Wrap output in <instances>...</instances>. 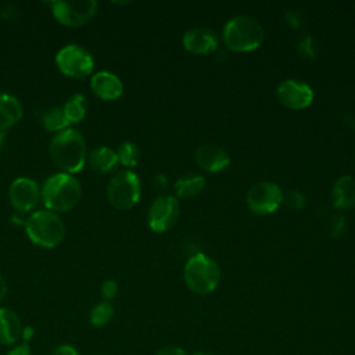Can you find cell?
Wrapping results in <instances>:
<instances>
[{"mask_svg":"<svg viewBox=\"0 0 355 355\" xmlns=\"http://www.w3.org/2000/svg\"><path fill=\"white\" fill-rule=\"evenodd\" d=\"M333 226H334V229H333L334 236H340L344 230V226H345L344 218L343 216H334L333 218Z\"/></svg>","mask_w":355,"mask_h":355,"instance_id":"cell-30","label":"cell"},{"mask_svg":"<svg viewBox=\"0 0 355 355\" xmlns=\"http://www.w3.org/2000/svg\"><path fill=\"white\" fill-rule=\"evenodd\" d=\"M6 137H7V133L3 132V130H0V153H1L3 146H4V143H6Z\"/></svg>","mask_w":355,"mask_h":355,"instance_id":"cell-34","label":"cell"},{"mask_svg":"<svg viewBox=\"0 0 355 355\" xmlns=\"http://www.w3.org/2000/svg\"><path fill=\"white\" fill-rule=\"evenodd\" d=\"M6 355H32V349H31V344L28 343H19V344H14L7 352Z\"/></svg>","mask_w":355,"mask_h":355,"instance_id":"cell-27","label":"cell"},{"mask_svg":"<svg viewBox=\"0 0 355 355\" xmlns=\"http://www.w3.org/2000/svg\"><path fill=\"white\" fill-rule=\"evenodd\" d=\"M263 40L262 26L251 17L239 15L229 19L223 28V42L233 51H252Z\"/></svg>","mask_w":355,"mask_h":355,"instance_id":"cell-4","label":"cell"},{"mask_svg":"<svg viewBox=\"0 0 355 355\" xmlns=\"http://www.w3.org/2000/svg\"><path fill=\"white\" fill-rule=\"evenodd\" d=\"M101 297L104 298V301H110L112 300L116 293H118V283L114 279H108L101 284Z\"/></svg>","mask_w":355,"mask_h":355,"instance_id":"cell-25","label":"cell"},{"mask_svg":"<svg viewBox=\"0 0 355 355\" xmlns=\"http://www.w3.org/2000/svg\"><path fill=\"white\" fill-rule=\"evenodd\" d=\"M288 204H290V207H293V208H297V209H300V208H302L304 207V204H305V198H304V196L301 194V193H298V191H291L290 194H288Z\"/></svg>","mask_w":355,"mask_h":355,"instance_id":"cell-29","label":"cell"},{"mask_svg":"<svg viewBox=\"0 0 355 355\" xmlns=\"http://www.w3.org/2000/svg\"><path fill=\"white\" fill-rule=\"evenodd\" d=\"M55 64L65 76L79 79L90 75L94 68L92 54L76 44H68L60 49L55 54Z\"/></svg>","mask_w":355,"mask_h":355,"instance_id":"cell-7","label":"cell"},{"mask_svg":"<svg viewBox=\"0 0 355 355\" xmlns=\"http://www.w3.org/2000/svg\"><path fill=\"white\" fill-rule=\"evenodd\" d=\"M194 158L197 165L208 172L223 171L230 164V158L227 153L223 148L212 144L200 146L196 150Z\"/></svg>","mask_w":355,"mask_h":355,"instance_id":"cell-15","label":"cell"},{"mask_svg":"<svg viewBox=\"0 0 355 355\" xmlns=\"http://www.w3.org/2000/svg\"><path fill=\"white\" fill-rule=\"evenodd\" d=\"M33 336H35V330H33L32 326H25V327H22L21 338H22L24 343H28V344H29V341L33 338Z\"/></svg>","mask_w":355,"mask_h":355,"instance_id":"cell-32","label":"cell"},{"mask_svg":"<svg viewBox=\"0 0 355 355\" xmlns=\"http://www.w3.org/2000/svg\"><path fill=\"white\" fill-rule=\"evenodd\" d=\"M86 110H87V101H86L85 96L80 93L71 96L67 100V103L62 105L64 115L69 125L80 122L86 115Z\"/></svg>","mask_w":355,"mask_h":355,"instance_id":"cell-20","label":"cell"},{"mask_svg":"<svg viewBox=\"0 0 355 355\" xmlns=\"http://www.w3.org/2000/svg\"><path fill=\"white\" fill-rule=\"evenodd\" d=\"M184 282L187 287L201 295L212 293L220 280L219 265L205 254L193 255L184 266Z\"/></svg>","mask_w":355,"mask_h":355,"instance_id":"cell-5","label":"cell"},{"mask_svg":"<svg viewBox=\"0 0 355 355\" xmlns=\"http://www.w3.org/2000/svg\"><path fill=\"white\" fill-rule=\"evenodd\" d=\"M180 214L179 201L172 196L157 197L148 209V226L153 232L162 233L169 230Z\"/></svg>","mask_w":355,"mask_h":355,"instance_id":"cell-10","label":"cell"},{"mask_svg":"<svg viewBox=\"0 0 355 355\" xmlns=\"http://www.w3.org/2000/svg\"><path fill=\"white\" fill-rule=\"evenodd\" d=\"M114 316V308L108 301H101L96 304L90 311V323L96 327L105 326Z\"/></svg>","mask_w":355,"mask_h":355,"instance_id":"cell-23","label":"cell"},{"mask_svg":"<svg viewBox=\"0 0 355 355\" xmlns=\"http://www.w3.org/2000/svg\"><path fill=\"white\" fill-rule=\"evenodd\" d=\"M22 322L10 308H0V345L11 347L21 338Z\"/></svg>","mask_w":355,"mask_h":355,"instance_id":"cell-16","label":"cell"},{"mask_svg":"<svg viewBox=\"0 0 355 355\" xmlns=\"http://www.w3.org/2000/svg\"><path fill=\"white\" fill-rule=\"evenodd\" d=\"M248 208L259 215L275 212L283 202V193L276 183L259 182L250 187L245 196Z\"/></svg>","mask_w":355,"mask_h":355,"instance_id":"cell-9","label":"cell"},{"mask_svg":"<svg viewBox=\"0 0 355 355\" xmlns=\"http://www.w3.org/2000/svg\"><path fill=\"white\" fill-rule=\"evenodd\" d=\"M8 198L15 209L31 211L40 200V189L31 178H17L10 184Z\"/></svg>","mask_w":355,"mask_h":355,"instance_id":"cell-12","label":"cell"},{"mask_svg":"<svg viewBox=\"0 0 355 355\" xmlns=\"http://www.w3.org/2000/svg\"><path fill=\"white\" fill-rule=\"evenodd\" d=\"M118 159L125 166H136L140 159V150L133 141H123L116 150Z\"/></svg>","mask_w":355,"mask_h":355,"instance_id":"cell-24","label":"cell"},{"mask_svg":"<svg viewBox=\"0 0 355 355\" xmlns=\"http://www.w3.org/2000/svg\"><path fill=\"white\" fill-rule=\"evenodd\" d=\"M90 87L93 93L103 100H116L123 93V85L121 79L108 71H100L93 75Z\"/></svg>","mask_w":355,"mask_h":355,"instance_id":"cell-14","label":"cell"},{"mask_svg":"<svg viewBox=\"0 0 355 355\" xmlns=\"http://www.w3.org/2000/svg\"><path fill=\"white\" fill-rule=\"evenodd\" d=\"M118 162L119 159H118L116 151L105 146L94 148L89 155L90 168L98 173H107L112 171Z\"/></svg>","mask_w":355,"mask_h":355,"instance_id":"cell-19","label":"cell"},{"mask_svg":"<svg viewBox=\"0 0 355 355\" xmlns=\"http://www.w3.org/2000/svg\"><path fill=\"white\" fill-rule=\"evenodd\" d=\"M43 126L49 130V132H61L64 129L68 128V121L64 115L62 107H53L50 110H47L43 115Z\"/></svg>","mask_w":355,"mask_h":355,"instance_id":"cell-22","label":"cell"},{"mask_svg":"<svg viewBox=\"0 0 355 355\" xmlns=\"http://www.w3.org/2000/svg\"><path fill=\"white\" fill-rule=\"evenodd\" d=\"M50 355H79V352H78V349H76L73 345H71V344H61V345L55 347V348L50 352Z\"/></svg>","mask_w":355,"mask_h":355,"instance_id":"cell-28","label":"cell"},{"mask_svg":"<svg viewBox=\"0 0 355 355\" xmlns=\"http://www.w3.org/2000/svg\"><path fill=\"white\" fill-rule=\"evenodd\" d=\"M25 232L33 244L42 248H54L64 240L65 225L55 212L43 209L33 212L26 219Z\"/></svg>","mask_w":355,"mask_h":355,"instance_id":"cell-3","label":"cell"},{"mask_svg":"<svg viewBox=\"0 0 355 355\" xmlns=\"http://www.w3.org/2000/svg\"><path fill=\"white\" fill-rule=\"evenodd\" d=\"M157 355H187V354L179 347H166V348H162Z\"/></svg>","mask_w":355,"mask_h":355,"instance_id":"cell-31","label":"cell"},{"mask_svg":"<svg viewBox=\"0 0 355 355\" xmlns=\"http://www.w3.org/2000/svg\"><path fill=\"white\" fill-rule=\"evenodd\" d=\"M205 186V179L201 175H191L186 178H180L175 183V191L180 198L193 197L202 191Z\"/></svg>","mask_w":355,"mask_h":355,"instance_id":"cell-21","label":"cell"},{"mask_svg":"<svg viewBox=\"0 0 355 355\" xmlns=\"http://www.w3.org/2000/svg\"><path fill=\"white\" fill-rule=\"evenodd\" d=\"M49 151L53 162L69 175L82 171L86 164V143L76 129L67 128L55 133L50 141Z\"/></svg>","mask_w":355,"mask_h":355,"instance_id":"cell-1","label":"cell"},{"mask_svg":"<svg viewBox=\"0 0 355 355\" xmlns=\"http://www.w3.org/2000/svg\"><path fill=\"white\" fill-rule=\"evenodd\" d=\"M300 53L304 57L315 58V51H313V44H312V37L311 36L302 37V40L300 42Z\"/></svg>","mask_w":355,"mask_h":355,"instance_id":"cell-26","label":"cell"},{"mask_svg":"<svg viewBox=\"0 0 355 355\" xmlns=\"http://www.w3.org/2000/svg\"><path fill=\"white\" fill-rule=\"evenodd\" d=\"M276 96L283 105L291 110H304L309 107L313 100V92L311 86L294 79H287L279 83Z\"/></svg>","mask_w":355,"mask_h":355,"instance_id":"cell-11","label":"cell"},{"mask_svg":"<svg viewBox=\"0 0 355 355\" xmlns=\"http://www.w3.org/2000/svg\"><path fill=\"white\" fill-rule=\"evenodd\" d=\"M333 205L338 209H349L355 205V179L344 175L338 178L331 190Z\"/></svg>","mask_w":355,"mask_h":355,"instance_id":"cell-17","label":"cell"},{"mask_svg":"<svg viewBox=\"0 0 355 355\" xmlns=\"http://www.w3.org/2000/svg\"><path fill=\"white\" fill-rule=\"evenodd\" d=\"M7 291H8V287H7V282L4 280V277L0 275V302L6 298L7 295Z\"/></svg>","mask_w":355,"mask_h":355,"instance_id":"cell-33","label":"cell"},{"mask_svg":"<svg viewBox=\"0 0 355 355\" xmlns=\"http://www.w3.org/2000/svg\"><path fill=\"white\" fill-rule=\"evenodd\" d=\"M24 110L21 101L7 93L0 94V130L6 132L8 128L14 126L22 118Z\"/></svg>","mask_w":355,"mask_h":355,"instance_id":"cell-18","label":"cell"},{"mask_svg":"<svg viewBox=\"0 0 355 355\" xmlns=\"http://www.w3.org/2000/svg\"><path fill=\"white\" fill-rule=\"evenodd\" d=\"M183 46L194 54H208L218 46V37L209 28H191L183 36Z\"/></svg>","mask_w":355,"mask_h":355,"instance_id":"cell-13","label":"cell"},{"mask_svg":"<svg viewBox=\"0 0 355 355\" xmlns=\"http://www.w3.org/2000/svg\"><path fill=\"white\" fill-rule=\"evenodd\" d=\"M97 1L94 0H75V1H53V17L65 26L78 28L87 24L97 11Z\"/></svg>","mask_w":355,"mask_h":355,"instance_id":"cell-8","label":"cell"},{"mask_svg":"<svg viewBox=\"0 0 355 355\" xmlns=\"http://www.w3.org/2000/svg\"><path fill=\"white\" fill-rule=\"evenodd\" d=\"M141 194V186L137 175L132 171H121L111 178L107 187L110 204L119 209H130L137 204Z\"/></svg>","mask_w":355,"mask_h":355,"instance_id":"cell-6","label":"cell"},{"mask_svg":"<svg viewBox=\"0 0 355 355\" xmlns=\"http://www.w3.org/2000/svg\"><path fill=\"white\" fill-rule=\"evenodd\" d=\"M82 197L80 183L69 173L58 172L51 175L40 189V200L53 212L73 209Z\"/></svg>","mask_w":355,"mask_h":355,"instance_id":"cell-2","label":"cell"},{"mask_svg":"<svg viewBox=\"0 0 355 355\" xmlns=\"http://www.w3.org/2000/svg\"><path fill=\"white\" fill-rule=\"evenodd\" d=\"M194 355H214V354H209V352H202V351H200V352H196Z\"/></svg>","mask_w":355,"mask_h":355,"instance_id":"cell-35","label":"cell"}]
</instances>
